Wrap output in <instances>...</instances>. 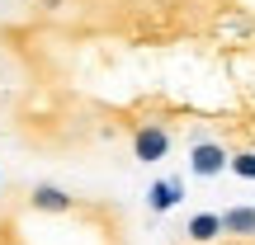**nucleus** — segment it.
<instances>
[{
    "label": "nucleus",
    "instance_id": "nucleus-2",
    "mask_svg": "<svg viewBox=\"0 0 255 245\" xmlns=\"http://www.w3.org/2000/svg\"><path fill=\"white\" fill-rule=\"evenodd\" d=\"M165 151H170V132H165L161 123H142L132 132V161L151 165V161H161Z\"/></svg>",
    "mask_w": 255,
    "mask_h": 245
},
{
    "label": "nucleus",
    "instance_id": "nucleus-3",
    "mask_svg": "<svg viewBox=\"0 0 255 245\" xmlns=\"http://www.w3.org/2000/svg\"><path fill=\"white\" fill-rule=\"evenodd\" d=\"M184 203V179L180 174H165V179H156L151 189H146V212L151 217H165L170 208H180Z\"/></svg>",
    "mask_w": 255,
    "mask_h": 245
},
{
    "label": "nucleus",
    "instance_id": "nucleus-4",
    "mask_svg": "<svg viewBox=\"0 0 255 245\" xmlns=\"http://www.w3.org/2000/svg\"><path fill=\"white\" fill-rule=\"evenodd\" d=\"M28 208L47 212V217H66V212H71V193L57 189V184H33V189H28Z\"/></svg>",
    "mask_w": 255,
    "mask_h": 245
},
{
    "label": "nucleus",
    "instance_id": "nucleus-5",
    "mask_svg": "<svg viewBox=\"0 0 255 245\" xmlns=\"http://www.w3.org/2000/svg\"><path fill=\"white\" fill-rule=\"evenodd\" d=\"M218 236H227V231H222V212H194V217L184 222V241H194V245H208Z\"/></svg>",
    "mask_w": 255,
    "mask_h": 245
},
{
    "label": "nucleus",
    "instance_id": "nucleus-6",
    "mask_svg": "<svg viewBox=\"0 0 255 245\" xmlns=\"http://www.w3.org/2000/svg\"><path fill=\"white\" fill-rule=\"evenodd\" d=\"M222 231H227V236H255V208L251 203H237V208H227L222 212Z\"/></svg>",
    "mask_w": 255,
    "mask_h": 245
},
{
    "label": "nucleus",
    "instance_id": "nucleus-7",
    "mask_svg": "<svg viewBox=\"0 0 255 245\" xmlns=\"http://www.w3.org/2000/svg\"><path fill=\"white\" fill-rule=\"evenodd\" d=\"M232 174H237V179H255V151H237L232 156Z\"/></svg>",
    "mask_w": 255,
    "mask_h": 245
},
{
    "label": "nucleus",
    "instance_id": "nucleus-1",
    "mask_svg": "<svg viewBox=\"0 0 255 245\" xmlns=\"http://www.w3.org/2000/svg\"><path fill=\"white\" fill-rule=\"evenodd\" d=\"M232 170V151L222 142H208V137H199V142L189 146V174L194 179H218V174Z\"/></svg>",
    "mask_w": 255,
    "mask_h": 245
}]
</instances>
